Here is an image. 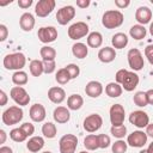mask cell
<instances>
[{"instance_id":"obj_1","label":"cell","mask_w":153,"mask_h":153,"mask_svg":"<svg viewBox=\"0 0 153 153\" xmlns=\"http://www.w3.org/2000/svg\"><path fill=\"white\" fill-rule=\"evenodd\" d=\"M116 82L120 84L122 86V88H124L126 91L130 92L134 91L136 88V86L139 85V75L134 72H129L127 69H120L116 72Z\"/></svg>"},{"instance_id":"obj_2","label":"cell","mask_w":153,"mask_h":153,"mask_svg":"<svg viewBox=\"0 0 153 153\" xmlns=\"http://www.w3.org/2000/svg\"><path fill=\"white\" fill-rule=\"evenodd\" d=\"M123 20H124V16L118 10H109V11L104 12V14L102 17L103 26L109 30L121 26L123 24Z\"/></svg>"},{"instance_id":"obj_3","label":"cell","mask_w":153,"mask_h":153,"mask_svg":"<svg viewBox=\"0 0 153 153\" xmlns=\"http://www.w3.org/2000/svg\"><path fill=\"white\" fill-rule=\"evenodd\" d=\"M26 63V57L23 53H13V54H7L4 60L2 65L6 69H13V71H22Z\"/></svg>"},{"instance_id":"obj_4","label":"cell","mask_w":153,"mask_h":153,"mask_svg":"<svg viewBox=\"0 0 153 153\" xmlns=\"http://www.w3.org/2000/svg\"><path fill=\"white\" fill-rule=\"evenodd\" d=\"M23 116H24L23 109L20 106L13 105V106H10L8 109H6L2 112V117L1 118H2L4 124H6V126H13V124L19 123L23 120Z\"/></svg>"},{"instance_id":"obj_5","label":"cell","mask_w":153,"mask_h":153,"mask_svg":"<svg viewBox=\"0 0 153 153\" xmlns=\"http://www.w3.org/2000/svg\"><path fill=\"white\" fill-rule=\"evenodd\" d=\"M76 146H78V137L73 134H66L59 141L60 153H75Z\"/></svg>"},{"instance_id":"obj_6","label":"cell","mask_w":153,"mask_h":153,"mask_svg":"<svg viewBox=\"0 0 153 153\" xmlns=\"http://www.w3.org/2000/svg\"><path fill=\"white\" fill-rule=\"evenodd\" d=\"M88 33V25L85 22H76L68 29V36L71 39H80Z\"/></svg>"},{"instance_id":"obj_7","label":"cell","mask_w":153,"mask_h":153,"mask_svg":"<svg viewBox=\"0 0 153 153\" xmlns=\"http://www.w3.org/2000/svg\"><path fill=\"white\" fill-rule=\"evenodd\" d=\"M127 57H128V63H129V67L133 69V71H141L143 68V57H142V54L139 49L136 48H133L128 51L127 54Z\"/></svg>"},{"instance_id":"obj_8","label":"cell","mask_w":153,"mask_h":153,"mask_svg":"<svg viewBox=\"0 0 153 153\" xmlns=\"http://www.w3.org/2000/svg\"><path fill=\"white\" fill-rule=\"evenodd\" d=\"M10 96L11 98L16 102V104L20 105V106H24V105H27L29 102H30V96L29 93L26 92V90L22 86H14L11 88L10 91Z\"/></svg>"},{"instance_id":"obj_9","label":"cell","mask_w":153,"mask_h":153,"mask_svg":"<svg viewBox=\"0 0 153 153\" xmlns=\"http://www.w3.org/2000/svg\"><path fill=\"white\" fill-rule=\"evenodd\" d=\"M147 134L142 130H135L127 137V143L134 148H141L147 143Z\"/></svg>"},{"instance_id":"obj_10","label":"cell","mask_w":153,"mask_h":153,"mask_svg":"<svg viewBox=\"0 0 153 153\" xmlns=\"http://www.w3.org/2000/svg\"><path fill=\"white\" fill-rule=\"evenodd\" d=\"M103 124V118L98 114H91L84 120V129L88 133H94L100 129Z\"/></svg>"},{"instance_id":"obj_11","label":"cell","mask_w":153,"mask_h":153,"mask_svg":"<svg viewBox=\"0 0 153 153\" xmlns=\"http://www.w3.org/2000/svg\"><path fill=\"white\" fill-rule=\"evenodd\" d=\"M109 115H110V122H111L112 126H121V124H123L126 111H124V108L121 104H114L110 108Z\"/></svg>"},{"instance_id":"obj_12","label":"cell","mask_w":153,"mask_h":153,"mask_svg":"<svg viewBox=\"0 0 153 153\" xmlns=\"http://www.w3.org/2000/svg\"><path fill=\"white\" fill-rule=\"evenodd\" d=\"M55 0H39L37 4H36V7H35V13L41 17V18H44L47 16H49L53 10L55 8Z\"/></svg>"},{"instance_id":"obj_13","label":"cell","mask_w":153,"mask_h":153,"mask_svg":"<svg viewBox=\"0 0 153 153\" xmlns=\"http://www.w3.org/2000/svg\"><path fill=\"white\" fill-rule=\"evenodd\" d=\"M74 16H75L74 7L71 6V5H67V6H63L60 10H57L56 20L60 25H66L67 23H69L74 18Z\"/></svg>"},{"instance_id":"obj_14","label":"cell","mask_w":153,"mask_h":153,"mask_svg":"<svg viewBox=\"0 0 153 153\" xmlns=\"http://www.w3.org/2000/svg\"><path fill=\"white\" fill-rule=\"evenodd\" d=\"M129 122L137 128H146L149 124V117L145 111L136 110L129 115Z\"/></svg>"},{"instance_id":"obj_15","label":"cell","mask_w":153,"mask_h":153,"mask_svg":"<svg viewBox=\"0 0 153 153\" xmlns=\"http://www.w3.org/2000/svg\"><path fill=\"white\" fill-rule=\"evenodd\" d=\"M37 36L42 43H51L57 38V30L54 26H43L38 29Z\"/></svg>"},{"instance_id":"obj_16","label":"cell","mask_w":153,"mask_h":153,"mask_svg":"<svg viewBox=\"0 0 153 153\" xmlns=\"http://www.w3.org/2000/svg\"><path fill=\"white\" fill-rule=\"evenodd\" d=\"M29 116L30 118L33 121V122H42L44 121L47 114H45V108L39 104V103H36L33 105H31L30 108V111H29Z\"/></svg>"},{"instance_id":"obj_17","label":"cell","mask_w":153,"mask_h":153,"mask_svg":"<svg viewBox=\"0 0 153 153\" xmlns=\"http://www.w3.org/2000/svg\"><path fill=\"white\" fill-rule=\"evenodd\" d=\"M135 19L140 25L148 24L152 19V11L147 6H140L135 12Z\"/></svg>"},{"instance_id":"obj_18","label":"cell","mask_w":153,"mask_h":153,"mask_svg":"<svg viewBox=\"0 0 153 153\" xmlns=\"http://www.w3.org/2000/svg\"><path fill=\"white\" fill-rule=\"evenodd\" d=\"M48 98L54 104H61L66 99V92H65V90L62 87L54 86V87H50L49 88V91H48Z\"/></svg>"},{"instance_id":"obj_19","label":"cell","mask_w":153,"mask_h":153,"mask_svg":"<svg viewBox=\"0 0 153 153\" xmlns=\"http://www.w3.org/2000/svg\"><path fill=\"white\" fill-rule=\"evenodd\" d=\"M85 92L91 98H97L103 93V85L99 81L91 80L85 86Z\"/></svg>"},{"instance_id":"obj_20","label":"cell","mask_w":153,"mask_h":153,"mask_svg":"<svg viewBox=\"0 0 153 153\" xmlns=\"http://www.w3.org/2000/svg\"><path fill=\"white\" fill-rule=\"evenodd\" d=\"M53 117H54L55 122H57L60 124L67 123L69 121V118H71L69 109L65 108V106H57V108H55V110L53 112Z\"/></svg>"},{"instance_id":"obj_21","label":"cell","mask_w":153,"mask_h":153,"mask_svg":"<svg viewBox=\"0 0 153 153\" xmlns=\"http://www.w3.org/2000/svg\"><path fill=\"white\" fill-rule=\"evenodd\" d=\"M19 25L22 27V30L29 32L33 29L35 26V17L30 13V12H25L20 16V19H19Z\"/></svg>"},{"instance_id":"obj_22","label":"cell","mask_w":153,"mask_h":153,"mask_svg":"<svg viewBox=\"0 0 153 153\" xmlns=\"http://www.w3.org/2000/svg\"><path fill=\"white\" fill-rule=\"evenodd\" d=\"M116 57V51L114 48L111 47H105V48H102L99 51H98V59L99 61H102L103 63H110L115 60Z\"/></svg>"},{"instance_id":"obj_23","label":"cell","mask_w":153,"mask_h":153,"mask_svg":"<svg viewBox=\"0 0 153 153\" xmlns=\"http://www.w3.org/2000/svg\"><path fill=\"white\" fill-rule=\"evenodd\" d=\"M44 146V139L42 136H32L27 143H26V148L31 152V153H37L39 152Z\"/></svg>"},{"instance_id":"obj_24","label":"cell","mask_w":153,"mask_h":153,"mask_svg":"<svg viewBox=\"0 0 153 153\" xmlns=\"http://www.w3.org/2000/svg\"><path fill=\"white\" fill-rule=\"evenodd\" d=\"M111 43H112V47L115 49H123L128 44V37L123 32H117V33H115L112 36Z\"/></svg>"},{"instance_id":"obj_25","label":"cell","mask_w":153,"mask_h":153,"mask_svg":"<svg viewBox=\"0 0 153 153\" xmlns=\"http://www.w3.org/2000/svg\"><path fill=\"white\" fill-rule=\"evenodd\" d=\"M72 53L76 59H85L88 54V48L86 44L81 42H76L72 47Z\"/></svg>"},{"instance_id":"obj_26","label":"cell","mask_w":153,"mask_h":153,"mask_svg":"<svg viewBox=\"0 0 153 153\" xmlns=\"http://www.w3.org/2000/svg\"><path fill=\"white\" fill-rule=\"evenodd\" d=\"M84 104V99L80 94H71L67 99V108L69 110H79Z\"/></svg>"},{"instance_id":"obj_27","label":"cell","mask_w":153,"mask_h":153,"mask_svg":"<svg viewBox=\"0 0 153 153\" xmlns=\"http://www.w3.org/2000/svg\"><path fill=\"white\" fill-rule=\"evenodd\" d=\"M129 35L131 38L136 39V41H140L142 38L146 37L147 35V30L145 29L143 25H140V24H136V25H133L129 30Z\"/></svg>"},{"instance_id":"obj_28","label":"cell","mask_w":153,"mask_h":153,"mask_svg":"<svg viewBox=\"0 0 153 153\" xmlns=\"http://www.w3.org/2000/svg\"><path fill=\"white\" fill-rule=\"evenodd\" d=\"M103 43V36L98 31L90 32L87 36V45L91 48H99Z\"/></svg>"},{"instance_id":"obj_29","label":"cell","mask_w":153,"mask_h":153,"mask_svg":"<svg viewBox=\"0 0 153 153\" xmlns=\"http://www.w3.org/2000/svg\"><path fill=\"white\" fill-rule=\"evenodd\" d=\"M122 91H123L122 86H121L120 84H117V82H109V84L105 86V93H106L109 97H111V98H117V97H120V96L122 94Z\"/></svg>"},{"instance_id":"obj_30","label":"cell","mask_w":153,"mask_h":153,"mask_svg":"<svg viewBox=\"0 0 153 153\" xmlns=\"http://www.w3.org/2000/svg\"><path fill=\"white\" fill-rule=\"evenodd\" d=\"M84 146L86 149L88 151H96L97 148H99V140H98V135L94 134H90L84 139Z\"/></svg>"},{"instance_id":"obj_31","label":"cell","mask_w":153,"mask_h":153,"mask_svg":"<svg viewBox=\"0 0 153 153\" xmlns=\"http://www.w3.org/2000/svg\"><path fill=\"white\" fill-rule=\"evenodd\" d=\"M39 54H41V57L43 61H55L56 50L53 47H49V45L42 47L39 50Z\"/></svg>"},{"instance_id":"obj_32","label":"cell","mask_w":153,"mask_h":153,"mask_svg":"<svg viewBox=\"0 0 153 153\" xmlns=\"http://www.w3.org/2000/svg\"><path fill=\"white\" fill-rule=\"evenodd\" d=\"M29 69L30 73L33 76H41L42 73H44V68H43V61L41 60H32L29 65Z\"/></svg>"},{"instance_id":"obj_33","label":"cell","mask_w":153,"mask_h":153,"mask_svg":"<svg viewBox=\"0 0 153 153\" xmlns=\"http://www.w3.org/2000/svg\"><path fill=\"white\" fill-rule=\"evenodd\" d=\"M56 133H57V129H56V126L53 122H45L42 126V134L45 137L53 139V137L56 136Z\"/></svg>"},{"instance_id":"obj_34","label":"cell","mask_w":153,"mask_h":153,"mask_svg":"<svg viewBox=\"0 0 153 153\" xmlns=\"http://www.w3.org/2000/svg\"><path fill=\"white\" fill-rule=\"evenodd\" d=\"M12 82L17 86H23L27 82V74L24 71H17L12 75Z\"/></svg>"},{"instance_id":"obj_35","label":"cell","mask_w":153,"mask_h":153,"mask_svg":"<svg viewBox=\"0 0 153 153\" xmlns=\"http://www.w3.org/2000/svg\"><path fill=\"white\" fill-rule=\"evenodd\" d=\"M10 137H11L13 141H16V142H23V141L26 140L27 135H26V134L23 131V129L19 127V128H14V129H12V130L10 131Z\"/></svg>"},{"instance_id":"obj_36","label":"cell","mask_w":153,"mask_h":153,"mask_svg":"<svg viewBox=\"0 0 153 153\" xmlns=\"http://www.w3.org/2000/svg\"><path fill=\"white\" fill-rule=\"evenodd\" d=\"M133 100H134V104L140 106V108H143L146 105H148V102H147V96H146V92L143 91H139L134 94L133 97Z\"/></svg>"},{"instance_id":"obj_37","label":"cell","mask_w":153,"mask_h":153,"mask_svg":"<svg viewBox=\"0 0 153 153\" xmlns=\"http://www.w3.org/2000/svg\"><path fill=\"white\" fill-rule=\"evenodd\" d=\"M55 80H56L60 85H65V84H67V82L71 80L69 74H68V72L66 71V68H65V67H63V68H61V69H59V71L56 72Z\"/></svg>"},{"instance_id":"obj_38","label":"cell","mask_w":153,"mask_h":153,"mask_svg":"<svg viewBox=\"0 0 153 153\" xmlns=\"http://www.w3.org/2000/svg\"><path fill=\"white\" fill-rule=\"evenodd\" d=\"M110 133L112 134V136L117 137V139H122L126 136L127 134V127L124 124H121V126H112L111 129H110Z\"/></svg>"},{"instance_id":"obj_39","label":"cell","mask_w":153,"mask_h":153,"mask_svg":"<svg viewBox=\"0 0 153 153\" xmlns=\"http://www.w3.org/2000/svg\"><path fill=\"white\" fill-rule=\"evenodd\" d=\"M112 153H126L127 148H128V143L123 140H117L115 141V143H112Z\"/></svg>"},{"instance_id":"obj_40","label":"cell","mask_w":153,"mask_h":153,"mask_svg":"<svg viewBox=\"0 0 153 153\" xmlns=\"http://www.w3.org/2000/svg\"><path fill=\"white\" fill-rule=\"evenodd\" d=\"M65 68H66V71L68 72L71 79H75V78L79 76V74H80V68H79V66H76V65H74V63H69V65H67Z\"/></svg>"},{"instance_id":"obj_41","label":"cell","mask_w":153,"mask_h":153,"mask_svg":"<svg viewBox=\"0 0 153 153\" xmlns=\"http://www.w3.org/2000/svg\"><path fill=\"white\" fill-rule=\"evenodd\" d=\"M98 140H99V148H108L111 143L110 136L106 135V134H99Z\"/></svg>"},{"instance_id":"obj_42","label":"cell","mask_w":153,"mask_h":153,"mask_svg":"<svg viewBox=\"0 0 153 153\" xmlns=\"http://www.w3.org/2000/svg\"><path fill=\"white\" fill-rule=\"evenodd\" d=\"M43 68L45 74H51L56 68L55 61H43Z\"/></svg>"},{"instance_id":"obj_43","label":"cell","mask_w":153,"mask_h":153,"mask_svg":"<svg viewBox=\"0 0 153 153\" xmlns=\"http://www.w3.org/2000/svg\"><path fill=\"white\" fill-rule=\"evenodd\" d=\"M20 128L23 129V131L27 135V136H31L33 133H35V126L32 123H29V122H25L20 126Z\"/></svg>"},{"instance_id":"obj_44","label":"cell","mask_w":153,"mask_h":153,"mask_svg":"<svg viewBox=\"0 0 153 153\" xmlns=\"http://www.w3.org/2000/svg\"><path fill=\"white\" fill-rule=\"evenodd\" d=\"M145 55H146L148 62L153 66V44H149L145 48Z\"/></svg>"},{"instance_id":"obj_45","label":"cell","mask_w":153,"mask_h":153,"mask_svg":"<svg viewBox=\"0 0 153 153\" xmlns=\"http://www.w3.org/2000/svg\"><path fill=\"white\" fill-rule=\"evenodd\" d=\"M7 35H8V30H7L6 25H4V24H0V42H4V41H6V38H7Z\"/></svg>"},{"instance_id":"obj_46","label":"cell","mask_w":153,"mask_h":153,"mask_svg":"<svg viewBox=\"0 0 153 153\" xmlns=\"http://www.w3.org/2000/svg\"><path fill=\"white\" fill-rule=\"evenodd\" d=\"M115 5L118 8H126L130 5V1L129 0H115Z\"/></svg>"},{"instance_id":"obj_47","label":"cell","mask_w":153,"mask_h":153,"mask_svg":"<svg viewBox=\"0 0 153 153\" xmlns=\"http://www.w3.org/2000/svg\"><path fill=\"white\" fill-rule=\"evenodd\" d=\"M32 0H19L18 1V6L22 7V8H29L31 5H32Z\"/></svg>"},{"instance_id":"obj_48","label":"cell","mask_w":153,"mask_h":153,"mask_svg":"<svg viewBox=\"0 0 153 153\" xmlns=\"http://www.w3.org/2000/svg\"><path fill=\"white\" fill-rule=\"evenodd\" d=\"M7 94L5 93V91H0V105L1 106H4V105H6V103H7Z\"/></svg>"},{"instance_id":"obj_49","label":"cell","mask_w":153,"mask_h":153,"mask_svg":"<svg viewBox=\"0 0 153 153\" xmlns=\"http://www.w3.org/2000/svg\"><path fill=\"white\" fill-rule=\"evenodd\" d=\"M90 5V0H76V6L80 8H86Z\"/></svg>"},{"instance_id":"obj_50","label":"cell","mask_w":153,"mask_h":153,"mask_svg":"<svg viewBox=\"0 0 153 153\" xmlns=\"http://www.w3.org/2000/svg\"><path fill=\"white\" fill-rule=\"evenodd\" d=\"M146 96H147V102H148V104L153 105V88L148 90V91L146 92Z\"/></svg>"},{"instance_id":"obj_51","label":"cell","mask_w":153,"mask_h":153,"mask_svg":"<svg viewBox=\"0 0 153 153\" xmlns=\"http://www.w3.org/2000/svg\"><path fill=\"white\" fill-rule=\"evenodd\" d=\"M146 134H147V136H151L153 139V123H149L146 127Z\"/></svg>"},{"instance_id":"obj_52","label":"cell","mask_w":153,"mask_h":153,"mask_svg":"<svg viewBox=\"0 0 153 153\" xmlns=\"http://www.w3.org/2000/svg\"><path fill=\"white\" fill-rule=\"evenodd\" d=\"M0 153H13V151L8 146H1L0 147Z\"/></svg>"},{"instance_id":"obj_53","label":"cell","mask_w":153,"mask_h":153,"mask_svg":"<svg viewBox=\"0 0 153 153\" xmlns=\"http://www.w3.org/2000/svg\"><path fill=\"white\" fill-rule=\"evenodd\" d=\"M5 141H6V133H5V130H0V143H5Z\"/></svg>"},{"instance_id":"obj_54","label":"cell","mask_w":153,"mask_h":153,"mask_svg":"<svg viewBox=\"0 0 153 153\" xmlns=\"http://www.w3.org/2000/svg\"><path fill=\"white\" fill-rule=\"evenodd\" d=\"M147 153H153V141L149 143V146L147 148Z\"/></svg>"},{"instance_id":"obj_55","label":"cell","mask_w":153,"mask_h":153,"mask_svg":"<svg viewBox=\"0 0 153 153\" xmlns=\"http://www.w3.org/2000/svg\"><path fill=\"white\" fill-rule=\"evenodd\" d=\"M149 33H151V36L153 37V22H152L151 25H149Z\"/></svg>"},{"instance_id":"obj_56","label":"cell","mask_w":153,"mask_h":153,"mask_svg":"<svg viewBox=\"0 0 153 153\" xmlns=\"http://www.w3.org/2000/svg\"><path fill=\"white\" fill-rule=\"evenodd\" d=\"M139 153H147V149H141Z\"/></svg>"},{"instance_id":"obj_57","label":"cell","mask_w":153,"mask_h":153,"mask_svg":"<svg viewBox=\"0 0 153 153\" xmlns=\"http://www.w3.org/2000/svg\"><path fill=\"white\" fill-rule=\"evenodd\" d=\"M42 153H51L50 151H44V152H42Z\"/></svg>"},{"instance_id":"obj_58","label":"cell","mask_w":153,"mask_h":153,"mask_svg":"<svg viewBox=\"0 0 153 153\" xmlns=\"http://www.w3.org/2000/svg\"><path fill=\"white\" fill-rule=\"evenodd\" d=\"M80 153H88V152H85V151H81Z\"/></svg>"},{"instance_id":"obj_59","label":"cell","mask_w":153,"mask_h":153,"mask_svg":"<svg viewBox=\"0 0 153 153\" xmlns=\"http://www.w3.org/2000/svg\"><path fill=\"white\" fill-rule=\"evenodd\" d=\"M151 4H152V5H153V0H151Z\"/></svg>"}]
</instances>
